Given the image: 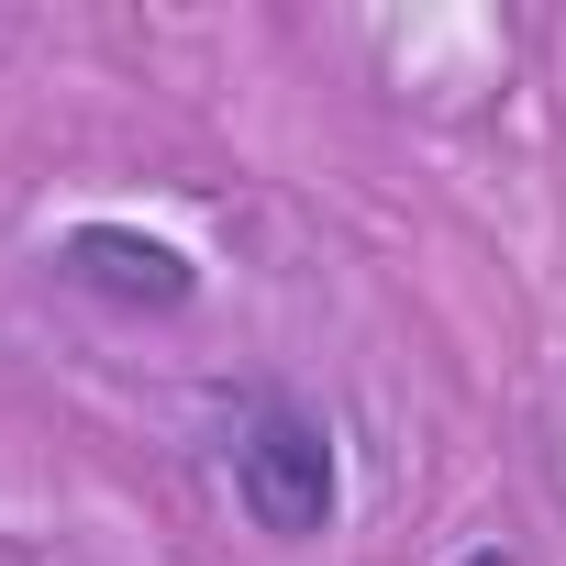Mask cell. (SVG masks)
I'll list each match as a JSON object with an SVG mask.
<instances>
[{
  "label": "cell",
  "mask_w": 566,
  "mask_h": 566,
  "mask_svg": "<svg viewBox=\"0 0 566 566\" xmlns=\"http://www.w3.org/2000/svg\"><path fill=\"white\" fill-rule=\"evenodd\" d=\"M222 455H233V500H244L255 533H277V544L334 533V511H345V455H334V422H323L312 400L255 389Z\"/></svg>",
  "instance_id": "obj_1"
},
{
  "label": "cell",
  "mask_w": 566,
  "mask_h": 566,
  "mask_svg": "<svg viewBox=\"0 0 566 566\" xmlns=\"http://www.w3.org/2000/svg\"><path fill=\"white\" fill-rule=\"evenodd\" d=\"M56 277L78 301H101V312H189L200 301V255L145 233V222H78L56 244Z\"/></svg>",
  "instance_id": "obj_2"
},
{
  "label": "cell",
  "mask_w": 566,
  "mask_h": 566,
  "mask_svg": "<svg viewBox=\"0 0 566 566\" xmlns=\"http://www.w3.org/2000/svg\"><path fill=\"white\" fill-rule=\"evenodd\" d=\"M455 566H511V555H455Z\"/></svg>",
  "instance_id": "obj_3"
}]
</instances>
